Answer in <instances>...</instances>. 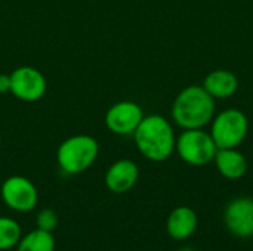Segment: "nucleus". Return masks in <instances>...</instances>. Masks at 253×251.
I'll list each match as a JSON object with an SVG mask.
<instances>
[{"mask_svg": "<svg viewBox=\"0 0 253 251\" xmlns=\"http://www.w3.org/2000/svg\"><path fill=\"white\" fill-rule=\"evenodd\" d=\"M59 217L58 213L52 209H43L37 213L36 217V223H37V229L46 231V232H53L58 226Z\"/></svg>", "mask_w": 253, "mask_h": 251, "instance_id": "obj_16", "label": "nucleus"}, {"mask_svg": "<svg viewBox=\"0 0 253 251\" xmlns=\"http://www.w3.org/2000/svg\"><path fill=\"white\" fill-rule=\"evenodd\" d=\"M22 237L21 226L16 220L7 216H0V251L16 249Z\"/></svg>", "mask_w": 253, "mask_h": 251, "instance_id": "obj_15", "label": "nucleus"}, {"mask_svg": "<svg viewBox=\"0 0 253 251\" xmlns=\"http://www.w3.org/2000/svg\"><path fill=\"white\" fill-rule=\"evenodd\" d=\"M132 136L141 155L150 161H166L175 152V130L163 115H145Z\"/></svg>", "mask_w": 253, "mask_h": 251, "instance_id": "obj_2", "label": "nucleus"}, {"mask_svg": "<svg viewBox=\"0 0 253 251\" xmlns=\"http://www.w3.org/2000/svg\"><path fill=\"white\" fill-rule=\"evenodd\" d=\"M175 151L184 163L202 167L213 161L218 146L205 129H187L176 138Z\"/></svg>", "mask_w": 253, "mask_h": 251, "instance_id": "obj_5", "label": "nucleus"}, {"mask_svg": "<svg viewBox=\"0 0 253 251\" xmlns=\"http://www.w3.org/2000/svg\"><path fill=\"white\" fill-rule=\"evenodd\" d=\"M181 251H190L188 249H184V250H181Z\"/></svg>", "mask_w": 253, "mask_h": 251, "instance_id": "obj_19", "label": "nucleus"}, {"mask_svg": "<svg viewBox=\"0 0 253 251\" xmlns=\"http://www.w3.org/2000/svg\"><path fill=\"white\" fill-rule=\"evenodd\" d=\"M249 132L248 115L239 108H227L219 114H215L211 121V136L215 141L218 149L239 148Z\"/></svg>", "mask_w": 253, "mask_h": 251, "instance_id": "obj_4", "label": "nucleus"}, {"mask_svg": "<svg viewBox=\"0 0 253 251\" xmlns=\"http://www.w3.org/2000/svg\"><path fill=\"white\" fill-rule=\"evenodd\" d=\"M0 146H1V135H0Z\"/></svg>", "mask_w": 253, "mask_h": 251, "instance_id": "obj_18", "label": "nucleus"}, {"mask_svg": "<svg viewBox=\"0 0 253 251\" xmlns=\"http://www.w3.org/2000/svg\"><path fill=\"white\" fill-rule=\"evenodd\" d=\"M55 246L56 244L52 232L36 228L21 237L16 251H55Z\"/></svg>", "mask_w": 253, "mask_h": 251, "instance_id": "obj_14", "label": "nucleus"}, {"mask_svg": "<svg viewBox=\"0 0 253 251\" xmlns=\"http://www.w3.org/2000/svg\"><path fill=\"white\" fill-rule=\"evenodd\" d=\"M99 155V143L90 135H73L56 149V163L61 172L74 176L93 166Z\"/></svg>", "mask_w": 253, "mask_h": 251, "instance_id": "obj_3", "label": "nucleus"}, {"mask_svg": "<svg viewBox=\"0 0 253 251\" xmlns=\"http://www.w3.org/2000/svg\"><path fill=\"white\" fill-rule=\"evenodd\" d=\"M224 222L227 229L240 238L253 237V200L248 197H240L228 203Z\"/></svg>", "mask_w": 253, "mask_h": 251, "instance_id": "obj_9", "label": "nucleus"}, {"mask_svg": "<svg viewBox=\"0 0 253 251\" xmlns=\"http://www.w3.org/2000/svg\"><path fill=\"white\" fill-rule=\"evenodd\" d=\"M139 178V169L135 161L122 158L114 161L105 173V186L113 194H125L130 191Z\"/></svg>", "mask_w": 253, "mask_h": 251, "instance_id": "obj_10", "label": "nucleus"}, {"mask_svg": "<svg viewBox=\"0 0 253 251\" xmlns=\"http://www.w3.org/2000/svg\"><path fill=\"white\" fill-rule=\"evenodd\" d=\"M166 229H168V234L176 241H184L190 238L197 229L196 212L187 206L176 207L168 217Z\"/></svg>", "mask_w": 253, "mask_h": 251, "instance_id": "obj_13", "label": "nucleus"}, {"mask_svg": "<svg viewBox=\"0 0 253 251\" xmlns=\"http://www.w3.org/2000/svg\"><path fill=\"white\" fill-rule=\"evenodd\" d=\"M141 105L133 101H119L105 112L107 129L117 136H132L144 118Z\"/></svg>", "mask_w": 253, "mask_h": 251, "instance_id": "obj_8", "label": "nucleus"}, {"mask_svg": "<svg viewBox=\"0 0 253 251\" xmlns=\"http://www.w3.org/2000/svg\"><path fill=\"white\" fill-rule=\"evenodd\" d=\"M3 203L13 212L30 213L36 209L39 192L36 185L24 176H9L0 186Z\"/></svg>", "mask_w": 253, "mask_h": 251, "instance_id": "obj_6", "label": "nucleus"}, {"mask_svg": "<svg viewBox=\"0 0 253 251\" xmlns=\"http://www.w3.org/2000/svg\"><path fill=\"white\" fill-rule=\"evenodd\" d=\"M10 92V74H0V95Z\"/></svg>", "mask_w": 253, "mask_h": 251, "instance_id": "obj_17", "label": "nucleus"}, {"mask_svg": "<svg viewBox=\"0 0 253 251\" xmlns=\"http://www.w3.org/2000/svg\"><path fill=\"white\" fill-rule=\"evenodd\" d=\"M47 90L44 74L30 65H22L10 72V93L22 102H37Z\"/></svg>", "mask_w": 253, "mask_h": 251, "instance_id": "obj_7", "label": "nucleus"}, {"mask_svg": "<svg viewBox=\"0 0 253 251\" xmlns=\"http://www.w3.org/2000/svg\"><path fill=\"white\" fill-rule=\"evenodd\" d=\"M213 161L218 172L230 180L242 179L248 172V160L237 148L218 149Z\"/></svg>", "mask_w": 253, "mask_h": 251, "instance_id": "obj_12", "label": "nucleus"}, {"mask_svg": "<svg viewBox=\"0 0 253 251\" xmlns=\"http://www.w3.org/2000/svg\"><path fill=\"white\" fill-rule=\"evenodd\" d=\"M202 86L215 101H224L236 95L239 90V78L230 70H213L205 77Z\"/></svg>", "mask_w": 253, "mask_h": 251, "instance_id": "obj_11", "label": "nucleus"}, {"mask_svg": "<svg viewBox=\"0 0 253 251\" xmlns=\"http://www.w3.org/2000/svg\"><path fill=\"white\" fill-rule=\"evenodd\" d=\"M216 101L203 86L191 84L182 89L172 104V120L182 130L205 129L215 117Z\"/></svg>", "mask_w": 253, "mask_h": 251, "instance_id": "obj_1", "label": "nucleus"}]
</instances>
